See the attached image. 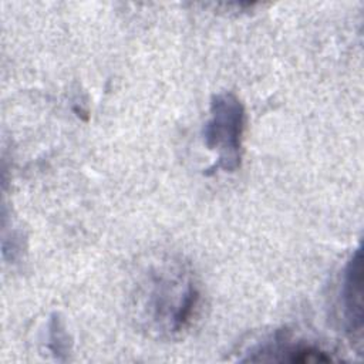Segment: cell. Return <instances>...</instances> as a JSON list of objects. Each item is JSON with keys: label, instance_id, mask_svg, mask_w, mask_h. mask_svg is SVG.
I'll return each mask as SVG.
<instances>
[{"label": "cell", "instance_id": "1", "mask_svg": "<svg viewBox=\"0 0 364 364\" xmlns=\"http://www.w3.org/2000/svg\"><path fill=\"white\" fill-rule=\"evenodd\" d=\"M200 304L202 290L195 272L188 262L173 255L148 260L132 283L134 320L155 338L182 337L193 326Z\"/></svg>", "mask_w": 364, "mask_h": 364}, {"label": "cell", "instance_id": "2", "mask_svg": "<svg viewBox=\"0 0 364 364\" xmlns=\"http://www.w3.org/2000/svg\"><path fill=\"white\" fill-rule=\"evenodd\" d=\"M245 129L246 108L240 98L230 91L215 94L209 104V118L202 129L205 146L216 154V161L208 173L219 171L232 173L240 168Z\"/></svg>", "mask_w": 364, "mask_h": 364}, {"label": "cell", "instance_id": "3", "mask_svg": "<svg viewBox=\"0 0 364 364\" xmlns=\"http://www.w3.org/2000/svg\"><path fill=\"white\" fill-rule=\"evenodd\" d=\"M240 361L307 364L331 363L338 361V358L320 346L303 340H293L284 331H277L274 336L249 348L246 357L240 358Z\"/></svg>", "mask_w": 364, "mask_h": 364}, {"label": "cell", "instance_id": "4", "mask_svg": "<svg viewBox=\"0 0 364 364\" xmlns=\"http://www.w3.org/2000/svg\"><path fill=\"white\" fill-rule=\"evenodd\" d=\"M340 304L343 324L353 346L363 347V257L357 247L348 257L341 277Z\"/></svg>", "mask_w": 364, "mask_h": 364}, {"label": "cell", "instance_id": "5", "mask_svg": "<svg viewBox=\"0 0 364 364\" xmlns=\"http://www.w3.org/2000/svg\"><path fill=\"white\" fill-rule=\"evenodd\" d=\"M48 348L57 360H65L70 351V338L64 321L54 314L48 323Z\"/></svg>", "mask_w": 364, "mask_h": 364}]
</instances>
